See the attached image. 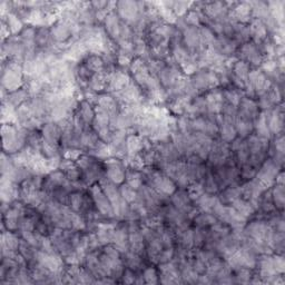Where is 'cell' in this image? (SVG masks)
I'll return each mask as SVG.
<instances>
[{
  "label": "cell",
  "mask_w": 285,
  "mask_h": 285,
  "mask_svg": "<svg viewBox=\"0 0 285 285\" xmlns=\"http://www.w3.org/2000/svg\"><path fill=\"white\" fill-rule=\"evenodd\" d=\"M52 35H51V31L47 28H41L39 31H37L36 34V45H38L39 47H46L47 45L49 44V41H51Z\"/></svg>",
  "instance_id": "cell-51"
},
{
  "label": "cell",
  "mask_w": 285,
  "mask_h": 285,
  "mask_svg": "<svg viewBox=\"0 0 285 285\" xmlns=\"http://www.w3.org/2000/svg\"><path fill=\"white\" fill-rule=\"evenodd\" d=\"M272 201L274 203L275 208L283 209L284 207V199H285V193H284V185L276 184L273 191L271 193Z\"/></svg>",
  "instance_id": "cell-43"
},
{
  "label": "cell",
  "mask_w": 285,
  "mask_h": 285,
  "mask_svg": "<svg viewBox=\"0 0 285 285\" xmlns=\"http://www.w3.org/2000/svg\"><path fill=\"white\" fill-rule=\"evenodd\" d=\"M201 15H199L197 12L195 11H191L185 17V22H186L187 26H193V27H198L199 24H201Z\"/></svg>",
  "instance_id": "cell-55"
},
{
  "label": "cell",
  "mask_w": 285,
  "mask_h": 285,
  "mask_svg": "<svg viewBox=\"0 0 285 285\" xmlns=\"http://www.w3.org/2000/svg\"><path fill=\"white\" fill-rule=\"evenodd\" d=\"M234 126H235V129H236V133L242 138L249 136L254 129L253 121H249V119L242 118L239 116H236V118H235Z\"/></svg>",
  "instance_id": "cell-32"
},
{
  "label": "cell",
  "mask_w": 285,
  "mask_h": 285,
  "mask_svg": "<svg viewBox=\"0 0 285 285\" xmlns=\"http://www.w3.org/2000/svg\"><path fill=\"white\" fill-rule=\"evenodd\" d=\"M239 54L242 56V61L246 64L259 66L263 63V56L261 52L256 47V44L254 43H245L241 47Z\"/></svg>",
  "instance_id": "cell-13"
},
{
  "label": "cell",
  "mask_w": 285,
  "mask_h": 285,
  "mask_svg": "<svg viewBox=\"0 0 285 285\" xmlns=\"http://www.w3.org/2000/svg\"><path fill=\"white\" fill-rule=\"evenodd\" d=\"M126 232L127 231H125V228H115L113 234L112 243H114L115 247L121 252H124L125 248H127L129 245L128 234Z\"/></svg>",
  "instance_id": "cell-34"
},
{
  "label": "cell",
  "mask_w": 285,
  "mask_h": 285,
  "mask_svg": "<svg viewBox=\"0 0 285 285\" xmlns=\"http://www.w3.org/2000/svg\"><path fill=\"white\" fill-rule=\"evenodd\" d=\"M49 31H51L52 39H54V41L57 43L66 42L67 39H69V37L72 36L71 27H69L68 24L65 23L64 21L54 24Z\"/></svg>",
  "instance_id": "cell-26"
},
{
  "label": "cell",
  "mask_w": 285,
  "mask_h": 285,
  "mask_svg": "<svg viewBox=\"0 0 285 285\" xmlns=\"http://www.w3.org/2000/svg\"><path fill=\"white\" fill-rule=\"evenodd\" d=\"M234 121L235 119L221 116V121H219L218 125V132L221 133V137L225 143H231L236 139L237 133L234 126Z\"/></svg>",
  "instance_id": "cell-17"
},
{
  "label": "cell",
  "mask_w": 285,
  "mask_h": 285,
  "mask_svg": "<svg viewBox=\"0 0 285 285\" xmlns=\"http://www.w3.org/2000/svg\"><path fill=\"white\" fill-rule=\"evenodd\" d=\"M131 72L133 78L136 84L146 87L148 82L151 81L153 75L149 72V68L142 58H136L131 63Z\"/></svg>",
  "instance_id": "cell-9"
},
{
  "label": "cell",
  "mask_w": 285,
  "mask_h": 285,
  "mask_svg": "<svg viewBox=\"0 0 285 285\" xmlns=\"http://www.w3.org/2000/svg\"><path fill=\"white\" fill-rule=\"evenodd\" d=\"M251 272H249L248 268H239L238 272V281L242 283H246L249 282V278H251Z\"/></svg>",
  "instance_id": "cell-62"
},
{
  "label": "cell",
  "mask_w": 285,
  "mask_h": 285,
  "mask_svg": "<svg viewBox=\"0 0 285 285\" xmlns=\"http://www.w3.org/2000/svg\"><path fill=\"white\" fill-rule=\"evenodd\" d=\"M125 181H126V184L132 186L134 189H136V191L138 188H141L143 185V178L141 173L133 168L128 169V171L125 173Z\"/></svg>",
  "instance_id": "cell-42"
},
{
  "label": "cell",
  "mask_w": 285,
  "mask_h": 285,
  "mask_svg": "<svg viewBox=\"0 0 285 285\" xmlns=\"http://www.w3.org/2000/svg\"><path fill=\"white\" fill-rule=\"evenodd\" d=\"M68 203L71 205V208L74 212H79L83 208L85 201L83 198V195L79 192H75L69 195Z\"/></svg>",
  "instance_id": "cell-49"
},
{
  "label": "cell",
  "mask_w": 285,
  "mask_h": 285,
  "mask_svg": "<svg viewBox=\"0 0 285 285\" xmlns=\"http://www.w3.org/2000/svg\"><path fill=\"white\" fill-rule=\"evenodd\" d=\"M204 15L213 22H224L227 15V7L223 3H207L204 5Z\"/></svg>",
  "instance_id": "cell-15"
},
{
  "label": "cell",
  "mask_w": 285,
  "mask_h": 285,
  "mask_svg": "<svg viewBox=\"0 0 285 285\" xmlns=\"http://www.w3.org/2000/svg\"><path fill=\"white\" fill-rule=\"evenodd\" d=\"M234 83L236 86L241 89H245V86L248 82V74H249V67L248 64L243 61H238L235 63L234 68Z\"/></svg>",
  "instance_id": "cell-21"
},
{
  "label": "cell",
  "mask_w": 285,
  "mask_h": 285,
  "mask_svg": "<svg viewBox=\"0 0 285 285\" xmlns=\"http://www.w3.org/2000/svg\"><path fill=\"white\" fill-rule=\"evenodd\" d=\"M173 204L175 205L178 211L181 212H185V213H191L192 212V207L189 203H191L192 199L189 198L188 194L185 192H179V193H174L173 194Z\"/></svg>",
  "instance_id": "cell-33"
},
{
  "label": "cell",
  "mask_w": 285,
  "mask_h": 285,
  "mask_svg": "<svg viewBox=\"0 0 285 285\" xmlns=\"http://www.w3.org/2000/svg\"><path fill=\"white\" fill-rule=\"evenodd\" d=\"M223 96L224 99H226L227 103L229 105H232L234 107H237L239 102H241V95L237 91H235V89H228V91H225L223 92Z\"/></svg>",
  "instance_id": "cell-53"
},
{
  "label": "cell",
  "mask_w": 285,
  "mask_h": 285,
  "mask_svg": "<svg viewBox=\"0 0 285 285\" xmlns=\"http://www.w3.org/2000/svg\"><path fill=\"white\" fill-rule=\"evenodd\" d=\"M232 15L234 19L239 24H245L251 21L252 17V7L251 3H241L237 4L233 8Z\"/></svg>",
  "instance_id": "cell-29"
},
{
  "label": "cell",
  "mask_w": 285,
  "mask_h": 285,
  "mask_svg": "<svg viewBox=\"0 0 285 285\" xmlns=\"http://www.w3.org/2000/svg\"><path fill=\"white\" fill-rule=\"evenodd\" d=\"M181 242L185 248L188 249V248L193 247L194 246V232H192L191 229L184 231L181 236Z\"/></svg>",
  "instance_id": "cell-56"
},
{
  "label": "cell",
  "mask_w": 285,
  "mask_h": 285,
  "mask_svg": "<svg viewBox=\"0 0 285 285\" xmlns=\"http://www.w3.org/2000/svg\"><path fill=\"white\" fill-rule=\"evenodd\" d=\"M152 181L154 185V189L158 194L169 196L176 192V184L171 177L167 175H163L161 173H154L152 176Z\"/></svg>",
  "instance_id": "cell-10"
},
{
  "label": "cell",
  "mask_w": 285,
  "mask_h": 285,
  "mask_svg": "<svg viewBox=\"0 0 285 285\" xmlns=\"http://www.w3.org/2000/svg\"><path fill=\"white\" fill-rule=\"evenodd\" d=\"M85 66H86L93 74L102 73L104 69V61L101 57H98L97 55L94 54L87 58L86 63H85Z\"/></svg>",
  "instance_id": "cell-44"
},
{
  "label": "cell",
  "mask_w": 285,
  "mask_h": 285,
  "mask_svg": "<svg viewBox=\"0 0 285 285\" xmlns=\"http://www.w3.org/2000/svg\"><path fill=\"white\" fill-rule=\"evenodd\" d=\"M266 122L269 132L277 135L283 131L284 114L282 107H276L273 111L266 113Z\"/></svg>",
  "instance_id": "cell-16"
},
{
  "label": "cell",
  "mask_w": 285,
  "mask_h": 285,
  "mask_svg": "<svg viewBox=\"0 0 285 285\" xmlns=\"http://www.w3.org/2000/svg\"><path fill=\"white\" fill-rule=\"evenodd\" d=\"M107 166L106 175L109 181L114 184H123L125 181V172L123 169V164L117 158H109L105 162Z\"/></svg>",
  "instance_id": "cell-14"
},
{
  "label": "cell",
  "mask_w": 285,
  "mask_h": 285,
  "mask_svg": "<svg viewBox=\"0 0 285 285\" xmlns=\"http://www.w3.org/2000/svg\"><path fill=\"white\" fill-rule=\"evenodd\" d=\"M91 194H92L93 202L97 207V211L101 213L103 216L113 217L115 215L113 206L106 195H105L104 191L101 187V185H98V184L93 185L91 188Z\"/></svg>",
  "instance_id": "cell-7"
},
{
  "label": "cell",
  "mask_w": 285,
  "mask_h": 285,
  "mask_svg": "<svg viewBox=\"0 0 285 285\" xmlns=\"http://www.w3.org/2000/svg\"><path fill=\"white\" fill-rule=\"evenodd\" d=\"M184 43L189 49H197L202 46L201 36H199V29L197 27L186 26L184 29Z\"/></svg>",
  "instance_id": "cell-28"
},
{
  "label": "cell",
  "mask_w": 285,
  "mask_h": 285,
  "mask_svg": "<svg viewBox=\"0 0 285 285\" xmlns=\"http://www.w3.org/2000/svg\"><path fill=\"white\" fill-rule=\"evenodd\" d=\"M237 107H239L237 116L249 119V121H254L259 114L258 105L252 98H242Z\"/></svg>",
  "instance_id": "cell-18"
},
{
  "label": "cell",
  "mask_w": 285,
  "mask_h": 285,
  "mask_svg": "<svg viewBox=\"0 0 285 285\" xmlns=\"http://www.w3.org/2000/svg\"><path fill=\"white\" fill-rule=\"evenodd\" d=\"M105 28H106V34L113 39H119L121 38V31H122V24L119 22L118 15L115 13H109L104 19Z\"/></svg>",
  "instance_id": "cell-23"
},
{
  "label": "cell",
  "mask_w": 285,
  "mask_h": 285,
  "mask_svg": "<svg viewBox=\"0 0 285 285\" xmlns=\"http://www.w3.org/2000/svg\"><path fill=\"white\" fill-rule=\"evenodd\" d=\"M23 67L18 66L17 63L8 64L6 71L3 74V85L9 92H16L21 89L23 83Z\"/></svg>",
  "instance_id": "cell-3"
},
{
  "label": "cell",
  "mask_w": 285,
  "mask_h": 285,
  "mask_svg": "<svg viewBox=\"0 0 285 285\" xmlns=\"http://www.w3.org/2000/svg\"><path fill=\"white\" fill-rule=\"evenodd\" d=\"M204 181L205 183L203 185V187H204L205 192L208 194H215L218 191L219 185L216 181V178L214 177L213 174H208L206 175V176H204Z\"/></svg>",
  "instance_id": "cell-50"
},
{
  "label": "cell",
  "mask_w": 285,
  "mask_h": 285,
  "mask_svg": "<svg viewBox=\"0 0 285 285\" xmlns=\"http://www.w3.org/2000/svg\"><path fill=\"white\" fill-rule=\"evenodd\" d=\"M99 185H101L105 195H106L107 198L109 199V202H111L115 215L121 216V215L126 213L127 202L122 197L121 192H119V189H117V187L115 186V184L109 181L108 178H106V179H102Z\"/></svg>",
  "instance_id": "cell-2"
},
{
  "label": "cell",
  "mask_w": 285,
  "mask_h": 285,
  "mask_svg": "<svg viewBox=\"0 0 285 285\" xmlns=\"http://www.w3.org/2000/svg\"><path fill=\"white\" fill-rule=\"evenodd\" d=\"M219 201L218 198H216L214 196V194H203L201 197L198 198V205H199V207H201L203 211L205 213H211L212 214V211H213V208L215 207V205L217 204V202Z\"/></svg>",
  "instance_id": "cell-40"
},
{
  "label": "cell",
  "mask_w": 285,
  "mask_h": 285,
  "mask_svg": "<svg viewBox=\"0 0 285 285\" xmlns=\"http://www.w3.org/2000/svg\"><path fill=\"white\" fill-rule=\"evenodd\" d=\"M204 193H205L204 187L201 183L193 182L188 186L187 194H188V196H189V198L192 199V201H198V198L201 197Z\"/></svg>",
  "instance_id": "cell-52"
},
{
  "label": "cell",
  "mask_w": 285,
  "mask_h": 285,
  "mask_svg": "<svg viewBox=\"0 0 285 285\" xmlns=\"http://www.w3.org/2000/svg\"><path fill=\"white\" fill-rule=\"evenodd\" d=\"M242 197L241 187H228L226 191L222 193V201L223 204H232L235 199Z\"/></svg>",
  "instance_id": "cell-45"
},
{
  "label": "cell",
  "mask_w": 285,
  "mask_h": 285,
  "mask_svg": "<svg viewBox=\"0 0 285 285\" xmlns=\"http://www.w3.org/2000/svg\"><path fill=\"white\" fill-rule=\"evenodd\" d=\"M205 103H206L207 111L212 114H221L224 106V96L223 92L219 91H213L209 93L206 98H205Z\"/></svg>",
  "instance_id": "cell-25"
},
{
  "label": "cell",
  "mask_w": 285,
  "mask_h": 285,
  "mask_svg": "<svg viewBox=\"0 0 285 285\" xmlns=\"http://www.w3.org/2000/svg\"><path fill=\"white\" fill-rule=\"evenodd\" d=\"M118 17H121L125 23L127 24H136L141 15V8H139V3L136 2H119L116 3Z\"/></svg>",
  "instance_id": "cell-8"
},
{
  "label": "cell",
  "mask_w": 285,
  "mask_h": 285,
  "mask_svg": "<svg viewBox=\"0 0 285 285\" xmlns=\"http://www.w3.org/2000/svg\"><path fill=\"white\" fill-rule=\"evenodd\" d=\"M108 82H109V75L105 73H97L94 74L91 81H89V85H91V88L95 92H101L104 91L105 88L108 87Z\"/></svg>",
  "instance_id": "cell-37"
},
{
  "label": "cell",
  "mask_w": 285,
  "mask_h": 285,
  "mask_svg": "<svg viewBox=\"0 0 285 285\" xmlns=\"http://www.w3.org/2000/svg\"><path fill=\"white\" fill-rule=\"evenodd\" d=\"M59 168L62 169V172L69 181L75 182L81 177V172H79L78 165L73 163L72 161H68V159H64L62 163H59Z\"/></svg>",
  "instance_id": "cell-31"
},
{
  "label": "cell",
  "mask_w": 285,
  "mask_h": 285,
  "mask_svg": "<svg viewBox=\"0 0 285 285\" xmlns=\"http://www.w3.org/2000/svg\"><path fill=\"white\" fill-rule=\"evenodd\" d=\"M125 144H126V151L131 156L137 155L144 148L143 138L142 136H138V135H131V136H128Z\"/></svg>",
  "instance_id": "cell-36"
},
{
  "label": "cell",
  "mask_w": 285,
  "mask_h": 285,
  "mask_svg": "<svg viewBox=\"0 0 285 285\" xmlns=\"http://www.w3.org/2000/svg\"><path fill=\"white\" fill-rule=\"evenodd\" d=\"M119 95V97L123 102L127 103L128 105H136L142 99V94L139 91L138 86L135 83L131 82L126 87H125L123 91L117 93Z\"/></svg>",
  "instance_id": "cell-22"
},
{
  "label": "cell",
  "mask_w": 285,
  "mask_h": 285,
  "mask_svg": "<svg viewBox=\"0 0 285 285\" xmlns=\"http://www.w3.org/2000/svg\"><path fill=\"white\" fill-rule=\"evenodd\" d=\"M229 157V148L227 143L225 142H215L212 144L211 151L208 154V158L212 164L216 166L224 165Z\"/></svg>",
  "instance_id": "cell-12"
},
{
  "label": "cell",
  "mask_w": 285,
  "mask_h": 285,
  "mask_svg": "<svg viewBox=\"0 0 285 285\" xmlns=\"http://www.w3.org/2000/svg\"><path fill=\"white\" fill-rule=\"evenodd\" d=\"M141 263H142V259L141 257H139V254L132 252L127 255V265L131 269L138 268Z\"/></svg>",
  "instance_id": "cell-57"
},
{
  "label": "cell",
  "mask_w": 285,
  "mask_h": 285,
  "mask_svg": "<svg viewBox=\"0 0 285 285\" xmlns=\"http://www.w3.org/2000/svg\"><path fill=\"white\" fill-rule=\"evenodd\" d=\"M43 141L57 145L62 137V129L57 124L48 123L43 128Z\"/></svg>",
  "instance_id": "cell-30"
},
{
  "label": "cell",
  "mask_w": 285,
  "mask_h": 285,
  "mask_svg": "<svg viewBox=\"0 0 285 285\" xmlns=\"http://www.w3.org/2000/svg\"><path fill=\"white\" fill-rule=\"evenodd\" d=\"M248 32H249V36L254 39L255 44H261L264 41H266L268 29L266 27V25H265L261 19L254 18L251 22V25H249Z\"/></svg>",
  "instance_id": "cell-20"
},
{
  "label": "cell",
  "mask_w": 285,
  "mask_h": 285,
  "mask_svg": "<svg viewBox=\"0 0 285 285\" xmlns=\"http://www.w3.org/2000/svg\"><path fill=\"white\" fill-rule=\"evenodd\" d=\"M219 84V77L215 72H199L195 73L191 81L192 88L195 92H203L209 88L216 87Z\"/></svg>",
  "instance_id": "cell-5"
},
{
  "label": "cell",
  "mask_w": 285,
  "mask_h": 285,
  "mask_svg": "<svg viewBox=\"0 0 285 285\" xmlns=\"http://www.w3.org/2000/svg\"><path fill=\"white\" fill-rule=\"evenodd\" d=\"M262 66H263V71L268 75H273L277 71V62H274L272 59L271 61L262 63Z\"/></svg>",
  "instance_id": "cell-60"
},
{
  "label": "cell",
  "mask_w": 285,
  "mask_h": 285,
  "mask_svg": "<svg viewBox=\"0 0 285 285\" xmlns=\"http://www.w3.org/2000/svg\"><path fill=\"white\" fill-rule=\"evenodd\" d=\"M255 129H256L257 135L256 136L263 139H269L271 137V132H269L267 122H266V113H261L258 114V116L256 117V123L254 125Z\"/></svg>",
  "instance_id": "cell-35"
},
{
  "label": "cell",
  "mask_w": 285,
  "mask_h": 285,
  "mask_svg": "<svg viewBox=\"0 0 285 285\" xmlns=\"http://www.w3.org/2000/svg\"><path fill=\"white\" fill-rule=\"evenodd\" d=\"M212 47L218 54H221L222 56H225V55H231L235 52V49L237 47V43L232 41V39L228 37L219 36L215 39Z\"/></svg>",
  "instance_id": "cell-27"
},
{
  "label": "cell",
  "mask_w": 285,
  "mask_h": 285,
  "mask_svg": "<svg viewBox=\"0 0 285 285\" xmlns=\"http://www.w3.org/2000/svg\"><path fill=\"white\" fill-rule=\"evenodd\" d=\"M199 36H201L202 45L208 47H212L215 39H216L212 29L207 26H202L199 28Z\"/></svg>",
  "instance_id": "cell-46"
},
{
  "label": "cell",
  "mask_w": 285,
  "mask_h": 285,
  "mask_svg": "<svg viewBox=\"0 0 285 285\" xmlns=\"http://www.w3.org/2000/svg\"><path fill=\"white\" fill-rule=\"evenodd\" d=\"M82 156V153L77 151V149H67L64 154L65 159H68V161H77V159Z\"/></svg>",
  "instance_id": "cell-61"
},
{
  "label": "cell",
  "mask_w": 285,
  "mask_h": 285,
  "mask_svg": "<svg viewBox=\"0 0 285 285\" xmlns=\"http://www.w3.org/2000/svg\"><path fill=\"white\" fill-rule=\"evenodd\" d=\"M35 257H36V261L39 263V265L47 268L48 271H51L52 273H58L62 271L63 261L61 257H58L57 255H55L54 253H47L45 251L36 252Z\"/></svg>",
  "instance_id": "cell-11"
},
{
  "label": "cell",
  "mask_w": 285,
  "mask_h": 285,
  "mask_svg": "<svg viewBox=\"0 0 285 285\" xmlns=\"http://www.w3.org/2000/svg\"><path fill=\"white\" fill-rule=\"evenodd\" d=\"M246 86L251 87L255 95L262 96V95L267 93L271 89L272 83L263 71L254 69V71H251L248 74V82Z\"/></svg>",
  "instance_id": "cell-4"
},
{
  "label": "cell",
  "mask_w": 285,
  "mask_h": 285,
  "mask_svg": "<svg viewBox=\"0 0 285 285\" xmlns=\"http://www.w3.org/2000/svg\"><path fill=\"white\" fill-rule=\"evenodd\" d=\"M97 105L98 107L103 108L106 111L111 117L117 114V104L116 101L112 96H107V95H103V96L97 98Z\"/></svg>",
  "instance_id": "cell-38"
},
{
  "label": "cell",
  "mask_w": 285,
  "mask_h": 285,
  "mask_svg": "<svg viewBox=\"0 0 285 285\" xmlns=\"http://www.w3.org/2000/svg\"><path fill=\"white\" fill-rule=\"evenodd\" d=\"M78 115H79V117L83 119V122L88 126V125L92 124L95 119V109L92 108L89 102L85 101L81 104Z\"/></svg>",
  "instance_id": "cell-41"
},
{
  "label": "cell",
  "mask_w": 285,
  "mask_h": 285,
  "mask_svg": "<svg viewBox=\"0 0 285 285\" xmlns=\"http://www.w3.org/2000/svg\"><path fill=\"white\" fill-rule=\"evenodd\" d=\"M195 223L201 227L213 226L214 224L217 223V218L211 213H203V214L197 215V216L195 217Z\"/></svg>",
  "instance_id": "cell-47"
},
{
  "label": "cell",
  "mask_w": 285,
  "mask_h": 285,
  "mask_svg": "<svg viewBox=\"0 0 285 285\" xmlns=\"http://www.w3.org/2000/svg\"><path fill=\"white\" fill-rule=\"evenodd\" d=\"M129 83H131V78H129L128 74L122 71H117L109 75L108 88L109 91L114 93H119L123 91Z\"/></svg>",
  "instance_id": "cell-19"
},
{
  "label": "cell",
  "mask_w": 285,
  "mask_h": 285,
  "mask_svg": "<svg viewBox=\"0 0 285 285\" xmlns=\"http://www.w3.org/2000/svg\"><path fill=\"white\" fill-rule=\"evenodd\" d=\"M232 207L234 209H236L239 214L243 215V216L246 218L248 216H251L255 211V208L252 206V204L242 197L235 199V201L232 203Z\"/></svg>",
  "instance_id": "cell-39"
},
{
  "label": "cell",
  "mask_w": 285,
  "mask_h": 285,
  "mask_svg": "<svg viewBox=\"0 0 285 285\" xmlns=\"http://www.w3.org/2000/svg\"><path fill=\"white\" fill-rule=\"evenodd\" d=\"M2 132L5 151H8L9 153L21 151L26 139V135L22 129H18L11 124H5L3 125Z\"/></svg>",
  "instance_id": "cell-1"
},
{
  "label": "cell",
  "mask_w": 285,
  "mask_h": 285,
  "mask_svg": "<svg viewBox=\"0 0 285 285\" xmlns=\"http://www.w3.org/2000/svg\"><path fill=\"white\" fill-rule=\"evenodd\" d=\"M273 262H274V266H275V269H276L277 274L282 275L284 273V269H285L284 257L281 256V255H274Z\"/></svg>",
  "instance_id": "cell-59"
},
{
  "label": "cell",
  "mask_w": 285,
  "mask_h": 285,
  "mask_svg": "<svg viewBox=\"0 0 285 285\" xmlns=\"http://www.w3.org/2000/svg\"><path fill=\"white\" fill-rule=\"evenodd\" d=\"M278 168L279 165L274 162V159H268L263 163L261 169L256 174V181L264 189H267L274 184L276 175L279 173Z\"/></svg>",
  "instance_id": "cell-6"
},
{
  "label": "cell",
  "mask_w": 285,
  "mask_h": 285,
  "mask_svg": "<svg viewBox=\"0 0 285 285\" xmlns=\"http://www.w3.org/2000/svg\"><path fill=\"white\" fill-rule=\"evenodd\" d=\"M259 276L264 278L266 282H269V279L279 276V274H277L274 266L273 256L265 255V256L261 258V261H259Z\"/></svg>",
  "instance_id": "cell-24"
},
{
  "label": "cell",
  "mask_w": 285,
  "mask_h": 285,
  "mask_svg": "<svg viewBox=\"0 0 285 285\" xmlns=\"http://www.w3.org/2000/svg\"><path fill=\"white\" fill-rule=\"evenodd\" d=\"M23 24L19 21V18L17 15L14 14H8V28L11 29L12 33H17L22 29Z\"/></svg>",
  "instance_id": "cell-54"
},
{
  "label": "cell",
  "mask_w": 285,
  "mask_h": 285,
  "mask_svg": "<svg viewBox=\"0 0 285 285\" xmlns=\"http://www.w3.org/2000/svg\"><path fill=\"white\" fill-rule=\"evenodd\" d=\"M119 192H121L122 197L126 201L127 203H134L137 199V192L136 189H134L132 186H129L128 184H122L121 188H119Z\"/></svg>",
  "instance_id": "cell-48"
},
{
  "label": "cell",
  "mask_w": 285,
  "mask_h": 285,
  "mask_svg": "<svg viewBox=\"0 0 285 285\" xmlns=\"http://www.w3.org/2000/svg\"><path fill=\"white\" fill-rule=\"evenodd\" d=\"M143 276H144V281L147 284H156L158 282L157 273L156 271H155V268H152V267L146 268L145 269Z\"/></svg>",
  "instance_id": "cell-58"
}]
</instances>
